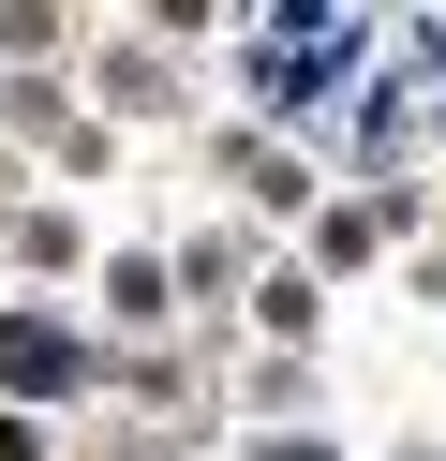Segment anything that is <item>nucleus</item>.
Listing matches in <instances>:
<instances>
[{
    "label": "nucleus",
    "mask_w": 446,
    "mask_h": 461,
    "mask_svg": "<svg viewBox=\"0 0 446 461\" xmlns=\"http://www.w3.org/2000/svg\"><path fill=\"white\" fill-rule=\"evenodd\" d=\"M0 372H15V387H59V372H75V342H59V328H0Z\"/></svg>",
    "instance_id": "f257e3e1"
}]
</instances>
